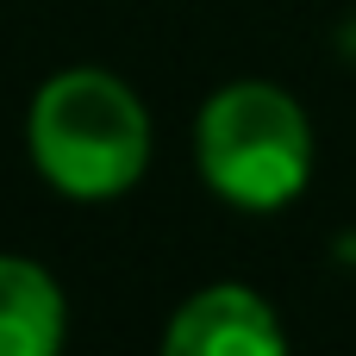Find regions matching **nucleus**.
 Listing matches in <instances>:
<instances>
[{"label": "nucleus", "instance_id": "obj_1", "mask_svg": "<svg viewBox=\"0 0 356 356\" xmlns=\"http://www.w3.org/2000/svg\"><path fill=\"white\" fill-rule=\"evenodd\" d=\"M31 156L50 188L75 200L125 194L150 163V119L106 69H63L31 100Z\"/></svg>", "mask_w": 356, "mask_h": 356}, {"label": "nucleus", "instance_id": "obj_4", "mask_svg": "<svg viewBox=\"0 0 356 356\" xmlns=\"http://www.w3.org/2000/svg\"><path fill=\"white\" fill-rule=\"evenodd\" d=\"M56 350H63L56 282L25 257H0V356H56Z\"/></svg>", "mask_w": 356, "mask_h": 356}, {"label": "nucleus", "instance_id": "obj_3", "mask_svg": "<svg viewBox=\"0 0 356 356\" xmlns=\"http://www.w3.org/2000/svg\"><path fill=\"white\" fill-rule=\"evenodd\" d=\"M163 356H288V338H282V325H275L263 294L207 288L169 319Z\"/></svg>", "mask_w": 356, "mask_h": 356}, {"label": "nucleus", "instance_id": "obj_2", "mask_svg": "<svg viewBox=\"0 0 356 356\" xmlns=\"http://www.w3.org/2000/svg\"><path fill=\"white\" fill-rule=\"evenodd\" d=\"M194 150H200V175L213 181V194H225L232 207H250V213L294 200L313 169L307 113L269 81L219 88L200 113Z\"/></svg>", "mask_w": 356, "mask_h": 356}]
</instances>
